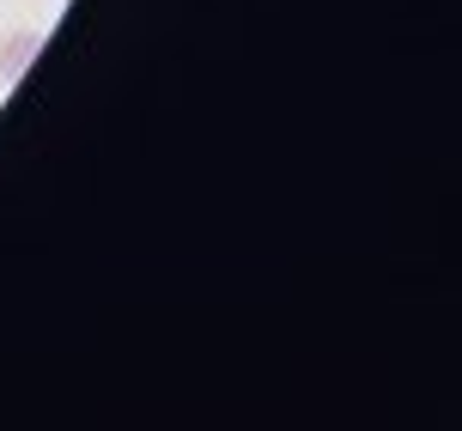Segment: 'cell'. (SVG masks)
<instances>
[{"label": "cell", "mask_w": 462, "mask_h": 431, "mask_svg": "<svg viewBox=\"0 0 462 431\" xmlns=\"http://www.w3.org/2000/svg\"><path fill=\"white\" fill-rule=\"evenodd\" d=\"M37 49H43V37L37 31H13L6 43H0V79L13 86V79H24V68L37 61Z\"/></svg>", "instance_id": "cell-1"}]
</instances>
